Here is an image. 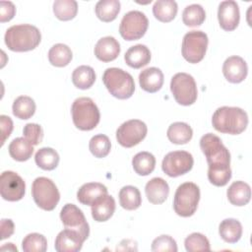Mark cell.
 Wrapping results in <instances>:
<instances>
[{"mask_svg":"<svg viewBox=\"0 0 252 252\" xmlns=\"http://www.w3.org/2000/svg\"><path fill=\"white\" fill-rule=\"evenodd\" d=\"M212 124L218 132L238 135L246 129L248 115L240 107L221 106L214 112Z\"/></svg>","mask_w":252,"mask_h":252,"instance_id":"6da1fadb","label":"cell"},{"mask_svg":"<svg viewBox=\"0 0 252 252\" xmlns=\"http://www.w3.org/2000/svg\"><path fill=\"white\" fill-rule=\"evenodd\" d=\"M7 47L16 52H25L34 49L41 40L39 30L29 24H21L10 27L4 36Z\"/></svg>","mask_w":252,"mask_h":252,"instance_id":"7a4b0ae2","label":"cell"},{"mask_svg":"<svg viewBox=\"0 0 252 252\" xmlns=\"http://www.w3.org/2000/svg\"><path fill=\"white\" fill-rule=\"evenodd\" d=\"M200 148L206 157L209 169L230 167V154L217 135L213 133L205 134L200 140Z\"/></svg>","mask_w":252,"mask_h":252,"instance_id":"3957f363","label":"cell"},{"mask_svg":"<svg viewBox=\"0 0 252 252\" xmlns=\"http://www.w3.org/2000/svg\"><path fill=\"white\" fill-rule=\"evenodd\" d=\"M102 82L110 94L119 99L131 97L135 91L133 77L120 68H107L102 75Z\"/></svg>","mask_w":252,"mask_h":252,"instance_id":"277c9868","label":"cell"},{"mask_svg":"<svg viewBox=\"0 0 252 252\" xmlns=\"http://www.w3.org/2000/svg\"><path fill=\"white\" fill-rule=\"evenodd\" d=\"M74 125L82 131H90L96 127L100 119V113L90 97H78L74 100L71 107Z\"/></svg>","mask_w":252,"mask_h":252,"instance_id":"5b68a950","label":"cell"},{"mask_svg":"<svg viewBox=\"0 0 252 252\" xmlns=\"http://www.w3.org/2000/svg\"><path fill=\"white\" fill-rule=\"evenodd\" d=\"M200 200V189L193 182H185L179 185L173 199L174 212L183 218L195 214Z\"/></svg>","mask_w":252,"mask_h":252,"instance_id":"8992f818","label":"cell"},{"mask_svg":"<svg viewBox=\"0 0 252 252\" xmlns=\"http://www.w3.org/2000/svg\"><path fill=\"white\" fill-rule=\"evenodd\" d=\"M34 203L44 211H52L60 200V193L54 182L47 177H37L32 185Z\"/></svg>","mask_w":252,"mask_h":252,"instance_id":"52a82bcc","label":"cell"},{"mask_svg":"<svg viewBox=\"0 0 252 252\" xmlns=\"http://www.w3.org/2000/svg\"><path fill=\"white\" fill-rule=\"evenodd\" d=\"M170 91L176 102L181 105H191L197 99L198 90L196 82L187 73H177L171 78Z\"/></svg>","mask_w":252,"mask_h":252,"instance_id":"ba28073f","label":"cell"},{"mask_svg":"<svg viewBox=\"0 0 252 252\" xmlns=\"http://www.w3.org/2000/svg\"><path fill=\"white\" fill-rule=\"evenodd\" d=\"M208 42V35L202 31L187 32L182 40V56L189 63H199L205 57Z\"/></svg>","mask_w":252,"mask_h":252,"instance_id":"9c48e42d","label":"cell"},{"mask_svg":"<svg viewBox=\"0 0 252 252\" xmlns=\"http://www.w3.org/2000/svg\"><path fill=\"white\" fill-rule=\"evenodd\" d=\"M148 26L149 21L144 13L130 11L123 16L119 26V32L125 40H136L144 36Z\"/></svg>","mask_w":252,"mask_h":252,"instance_id":"30bf717a","label":"cell"},{"mask_svg":"<svg viewBox=\"0 0 252 252\" xmlns=\"http://www.w3.org/2000/svg\"><path fill=\"white\" fill-rule=\"evenodd\" d=\"M148 132L145 122L131 119L122 123L116 131L117 142L124 148H132L142 142Z\"/></svg>","mask_w":252,"mask_h":252,"instance_id":"8fae6325","label":"cell"},{"mask_svg":"<svg viewBox=\"0 0 252 252\" xmlns=\"http://www.w3.org/2000/svg\"><path fill=\"white\" fill-rule=\"evenodd\" d=\"M194 159L186 151H174L168 153L162 159V171L170 176L177 177L189 172L193 167Z\"/></svg>","mask_w":252,"mask_h":252,"instance_id":"7c38bea8","label":"cell"},{"mask_svg":"<svg viewBox=\"0 0 252 252\" xmlns=\"http://www.w3.org/2000/svg\"><path fill=\"white\" fill-rule=\"evenodd\" d=\"M26 192V183L23 178L14 171H3L0 176L1 197L10 202L23 199Z\"/></svg>","mask_w":252,"mask_h":252,"instance_id":"4fadbf2b","label":"cell"},{"mask_svg":"<svg viewBox=\"0 0 252 252\" xmlns=\"http://www.w3.org/2000/svg\"><path fill=\"white\" fill-rule=\"evenodd\" d=\"M60 220L65 228L73 229L83 235L85 239L89 237L90 226L83 212L74 204H66L61 209Z\"/></svg>","mask_w":252,"mask_h":252,"instance_id":"5bb4252c","label":"cell"},{"mask_svg":"<svg viewBox=\"0 0 252 252\" xmlns=\"http://www.w3.org/2000/svg\"><path fill=\"white\" fill-rule=\"evenodd\" d=\"M218 19L222 30L226 32L235 30L240 20L238 4L233 0L220 2L218 10Z\"/></svg>","mask_w":252,"mask_h":252,"instance_id":"9a60e30c","label":"cell"},{"mask_svg":"<svg viewBox=\"0 0 252 252\" xmlns=\"http://www.w3.org/2000/svg\"><path fill=\"white\" fill-rule=\"evenodd\" d=\"M248 73V67L240 56H230L225 59L222 65V74L224 78L232 84H238L245 80Z\"/></svg>","mask_w":252,"mask_h":252,"instance_id":"2e32d148","label":"cell"},{"mask_svg":"<svg viewBox=\"0 0 252 252\" xmlns=\"http://www.w3.org/2000/svg\"><path fill=\"white\" fill-rule=\"evenodd\" d=\"M85 238L76 230L65 228L55 238V250L57 252H78L82 249Z\"/></svg>","mask_w":252,"mask_h":252,"instance_id":"e0dca14e","label":"cell"},{"mask_svg":"<svg viewBox=\"0 0 252 252\" xmlns=\"http://www.w3.org/2000/svg\"><path fill=\"white\" fill-rule=\"evenodd\" d=\"M120 53V44L113 36H104L98 39L94 46V55L102 62L115 60Z\"/></svg>","mask_w":252,"mask_h":252,"instance_id":"ac0fdd59","label":"cell"},{"mask_svg":"<svg viewBox=\"0 0 252 252\" xmlns=\"http://www.w3.org/2000/svg\"><path fill=\"white\" fill-rule=\"evenodd\" d=\"M145 192L150 203L159 205L165 202L169 194L167 182L160 177H154L147 182Z\"/></svg>","mask_w":252,"mask_h":252,"instance_id":"d6986e66","label":"cell"},{"mask_svg":"<svg viewBox=\"0 0 252 252\" xmlns=\"http://www.w3.org/2000/svg\"><path fill=\"white\" fill-rule=\"evenodd\" d=\"M163 74L157 67H150L143 70L139 75L140 87L147 93H157L163 85Z\"/></svg>","mask_w":252,"mask_h":252,"instance_id":"ffe728a7","label":"cell"},{"mask_svg":"<svg viewBox=\"0 0 252 252\" xmlns=\"http://www.w3.org/2000/svg\"><path fill=\"white\" fill-rule=\"evenodd\" d=\"M107 195V188L98 182L85 183L77 192L78 201L87 206H92L96 200Z\"/></svg>","mask_w":252,"mask_h":252,"instance_id":"44dd1931","label":"cell"},{"mask_svg":"<svg viewBox=\"0 0 252 252\" xmlns=\"http://www.w3.org/2000/svg\"><path fill=\"white\" fill-rule=\"evenodd\" d=\"M115 212V201L112 196L105 195L92 205V217L95 221L108 220Z\"/></svg>","mask_w":252,"mask_h":252,"instance_id":"7402d4cb","label":"cell"},{"mask_svg":"<svg viewBox=\"0 0 252 252\" xmlns=\"http://www.w3.org/2000/svg\"><path fill=\"white\" fill-rule=\"evenodd\" d=\"M124 59L128 66L134 69H139L150 63L151 51L144 44H136L126 51Z\"/></svg>","mask_w":252,"mask_h":252,"instance_id":"603a6c76","label":"cell"},{"mask_svg":"<svg viewBox=\"0 0 252 252\" xmlns=\"http://www.w3.org/2000/svg\"><path fill=\"white\" fill-rule=\"evenodd\" d=\"M228 201L237 207L245 206L251 199V188L244 181L233 182L226 191Z\"/></svg>","mask_w":252,"mask_h":252,"instance_id":"cb8c5ba5","label":"cell"},{"mask_svg":"<svg viewBox=\"0 0 252 252\" xmlns=\"http://www.w3.org/2000/svg\"><path fill=\"white\" fill-rule=\"evenodd\" d=\"M8 150L13 159L18 161H26L33 153V145L25 137H19L10 143Z\"/></svg>","mask_w":252,"mask_h":252,"instance_id":"d4e9b609","label":"cell"},{"mask_svg":"<svg viewBox=\"0 0 252 252\" xmlns=\"http://www.w3.org/2000/svg\"><path fill=\"white\" fill-rule=\"evenodd\" d=\"M220 236L227 243H236L242 236V225L235 219H225L219 226Z\"/></svg>","mask_w":252,"mask_h":252,"instance_id":"484cf974","label":"cell"},{"mask_svg":"<svg viewBox=\"0 0 252 252\" xmlns=\"http://www.w3.org/2000/svg\"><path fill=\"white\" fill-rule=\"evenodd\" d=\"M166 135L171 143L184 145L192 139L193 130L185 122H174L168 127Z\"/></svg>","mask_w":252,"mask_h":252,"instance_id":"4316f807","label":"cell"},{"mask_svg":"<svg viewBox=\"0 0 252 252\" xmlns=\"http://www.w3.org/2000/svg\"><path fill=\"white\" fill-rule=\"evenodd\" d=\"M177 3L173 0H158L153 6V14L158 21L168 23L177 14Z\"/></svg>","mask_w":252,"mask_h":252,"instance_id":"83f0119b","label":"cell"},{"mask_svg":"<svg viewBox=\"0 0 252 252\" xmlns=\"http://www.w3.org/2000/svg\"><path fill=\"white\" fill-rule=\"evenodd\" d=\"M119 203L123 209L128 211L138 209L142 204V197L139 189L131 185L122 187L119 191Z\"/></svg>","mask_w":252,"mask_h":252,"instance_id":"f1b7e54d","label":"cell"},{"mask_svg":"<svg viewBox=\"0 0 252 252\" xmlns=\"http://www.w3.org/2000/svg\"><path fill=\"white\" fill-rule=\"evenodd\" d=\"M94 11L100 21L112 22L120 12V2L118 0H100L95 4Z\"/></svg>","mask_w":252,"mask_h":252,"instance_id":"f546056e","label":"cell"},{"mask_svg":"<svg viewBox=\"0 0 252 252\" xmlns=\"http://www.w3.org/2000/svg\"><path fill=\"white\" fill-rule=\"evenodd\" d=\"M95 81L94 70L91 66L82 65L77 67L72 73V82L80 90L90 89Z\"/></svg>","mask_w":252,"mask_h":252,"instance_id":"4dcf8cb0","label":"cell"},{"mask_svg":"<svg viewBox=\"0 0 252 252\" xmlns=\"http://www.w3.org/2000/svg\"><path fill=\"white\" fill-rule=\"evenodd\" d=\"M132 165L138 175L147 176L151 174L156 167V158L149 152H140L134 156Z\"/></svg>","mask_w":252,"mask_h":252,"instance_id":"1f68e13d","label":"cell"},{"mask_svg":"<svg viewBox=\"0 0 252 252\" xmlns=\"http://www.w3.org/2000/svg\"><path fill=\"white\" fill-rule=\"evenodd\" d=\"M73 54L70 47L63 43L54 44L48 51V60L55 67H65L72 60Z\"/></svg>","mask_w":252,"mask_h":252,"instance_id":"d6a6232c","label":"cell"},{"mask_svg":"<svg viewBox=\"0 0 252 252\" xmlns=\"http://www.w3.org/2000/svg\"><path fill=\"white\" fill-rule=\"evenodd\" d=\"M35 163L43 170H53L59 163V155L52 148H41L34 156Z\"/></svg>","mask_w":252,"mask_h":252,"instance_id":"836d02e7","label":"cell"},{"mask_svg":"<svg viewBox=\"0 0 252 252\" xmlns=\"http://www.w3.org/2000/svg\"><path fill=\"white\" fill-rule=\"evenodd\" d=\"M13 114L22 120L31 118L35 112V102L34 100L28 95L18 96L12 106Z\"/></svg>","mask_w":252,"mask_h":252,"instance_id":"e575fe53","label":"cell"},{"mask_svg":"<svg viewBox=\"0 0 252 252\" xmlns=\"http://www.w3.org/2000/svg\"><path fill=\"white\" fill-rule=\"evenodd\" d=\"M78 12V4L74 0H56L53 3V13L60 21L74 19Z\"/></svg>","mask_w":252,"mask_h":252,"instance_id":"d590c367","label":"cell"},{"mask_svg":"<svg viewBox=\"0 0 252 252\" xmlns=\"http://www.w3.org/2000/svg\"><path fill=\"white\" fill-rule=\"evenodd\" d=\"M206 19V12L199 4H192L183 10L182 21L187 27L201 26Z\"/></svg>","mask_w":252,"mask_h":252,"instance_id":"8d00e7d4","label":"cell"},{"mask_svg":"<svg viewBox=\"0 0 252 252\" xmlns=\"http://www.w3.org/2000/svg\"><path fill=\"white\" fill-rule=\"evenodd\" d=\"M111 148V143L109 138L106 135L103 134H97L94 135L89 143V149L91 153L98 158L106 157Z\"/></svg>","mask_w":252,"mask_h":252,"instance_id":"74e56055","label":"cell"},{"mask_svg":"<svg viewBox=\"0 0 252 252\" xmlns=\"http://www.w3.org/2000/svg\"><path fill=\"white\" fill-rule=\"evenodd\" d=\"M22 248L24 252H44L47 249V240L40 233H30L23 239Z\"/></svg>","mask_w":252,"mask_h":252,"instance_id":"f35d334b","label":"cell"},{"mask_svg":"<svg viewBox=\"0 0 252 252\" xmlns=\"http://www.w3.org/2000/svg\"><path fill=\"white\" fill-rule=\"evenodd\" d=\"M185 249L188 252H196V251H210V241L209 239L202 233L193 232L185 238L184 241Z\"/></svg>","mask_w":252,"mask_h":252,"instance_id":"ab89813d","label":"cell"},{"mask_svg":"<svg viewBox=\"0 0 252 252\" xmlns=\"http://www.w3.org/2000/svg\"><path fill=\"white\" fill-rule=\"evenodd\" d=\"M154 252H176V241L169 235H160L154 239L151 247Z\"/></svg>","mask_w":252,"mask_h":252,"instance_id":"60d3db41","label":"cell"},{"mask_svg":"<svg viewBox=\"0 0 252 252\" xmlns=\"http://www.w3.org/2000/svg\"><path fill=\"white\" fill-rule=\"evenodd\" d=\"M231 178V169H208L209 181L218 187H221L227 184Z\"/></svg>","mask_w":252,"mask_h":252,"instance_id":"b9f144b4","label":"cell"},{"mask_svg":"<svg viewBox=\"0 0 252 252\" xmlns=\"http://www.w3.org/2000/svg\"><path fill=\"white\" fill-rule=\"evenodd\" d=\"M24 137L33 146L38 145L43 138V130L40 125L36 123H28L23 129Z\"/></svg>","mask_w":252,"mask_h":252,"instance_id":"7bdbcfd3","label":"cell"},{"mask_svg":"<svg viewBox=\"0 0 252 252\" xmlns=\"http://www.w3.org/2000/svg\"><path fill=\"white\" fill-rule=\"evenodd\" d=\"M16 13L15 5L11 1L0 2V22L5 23L11 21Z\"/></svg>","mask_w":252,"mask_h":252,"instance_id":"ee69618b","label":"cell"},{"mask_svg":"<svg viewBox=\"0 0 252 252\" xmlns=\"http://www.w3.org/2000/svg\"><path fill=\"white\" fill-rule=\"evenodd\" d=\"M0 127H1V146L4 145L6 139L11 135L13 131V121L7 115H0Z\"/></svg>","mask_w":252,"mask_h":252,"instance_id":"f6af8a7d","label":"cell"},{"mask_svg":"<svg viewBox=\"0 0 252 252\" xmlns=\"http://www.w3.org/2000/svg\"><path fill=\"white\" fill-rule=\"evenodd\" d=\"M15 225L12 220L10 219H2L1 220V237L0 239L3 240L5 238L10 237L14 233Z\"/></svg>","mask_w":252,"mask_h":252,"instance_id":"bcb514c9","label":"cell"},{"mask_svg":"<svg viewBox=\"0 0 252 252\" xmlns=\"http://www.w3.org/2000/svg\"><path fill=\"white\" fill-rule=\"evenodd\" d=\"M2 251H5V250H8V251H18V249H17V247L13 244V243H6V244H4L1 248H0Z\"/></svg>","mask_w":252,"mask_h":252,"instance_id":"7dc6e473","label":"cell"}]
</instances>
